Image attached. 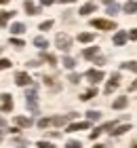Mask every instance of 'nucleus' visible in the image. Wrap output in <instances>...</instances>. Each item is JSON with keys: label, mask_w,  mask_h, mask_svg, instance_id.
Segmentation results:
<instances>
[{"label": "nucleus", "mask_w": 137, "mask_h": 148, "mask_svg": "<svg viewBox=\"0 0 137 148\" xmlns=\"http://www.w3.org/2000/svg\"><path fill=\"white\" fill-rule=\"evenodd\" d=\"M91 25H93V28H97V30H116V23L114 21H108V19H93Z\"/></svg>", "instance_id": "2"}, {"label": "nucleus", "mask_w": 137, "mask_h": 148, "mask_svg": "<svg viewBox=\"0 0 137 148\" xmlns=\"http://www.w3.org/2000/svg\"><path fill=\"white\" fill-rule=\"evenodd\" d=\"M127 104H129V99H127V97H118V99H116V102L112 104V108H114V110H122Z\"/></svg>", "instance_id": "16"}, {"label": "nucleus", "mask_w": 137, "mask_h": 148, "mask_svg": "<svg viewBox=\"0 0 137 148\" xmlns=\"http://www.w3.org/2000/svg\"><path fill=\"white\" fill-rule=\"evenodd\" d=\"M95 95H97V87H91V89H89V91H85V93H82V97L80 99H85V102H89V99H93Z\"/></svg>", "instance_id": "12"}, {"label": "nucleus", "mask_w": 137, "mask_h": 148, "mask_svg": "<svg viewBox=\"0 0 137 148\" xmlns=\"http://www.w3.org/2000/svg\"><path fill=\"white\" fill-rule=\"evenodd\" d=\"M61 64H63L67 70H74V66H76V59H72V57H63V59H61Z\"/></svg>", "instance_id": "20"}, {"label": "nucleus", "mask_w": 137, "mask_h": 148, "mask_svg": "<svg viewBox=\"0 0 137 148\" xmlns=\"http://www.w3.org/2000/svg\"><path fill=\"white\" fill-rule=\"evenodd\" d=\"M61 2H65V4H72V2H76V0H61Z\"/></svg>", "instance_id": "41"}, {"label": "nucleus", "mask_w": 137, "mask_h": 148, "mask_svg": "<svg viewBox=\"0 0 137 148\" xmlns=\"http://www.w3.org/2000/svg\"><path fill=\"white\" fill-rule=\"evenodd\" d=\"M38 148H55V146L49 144V142H38Z\"/></svg>", "instance_id": "35"}, {"label": "nucleus", "mask_w": 137, "mask_h": 148, "mask_svg": "<svg viewBox=\"0 0 137 148\" xmlns=\"http://www.w3.org/2000/svg\"><path fill=\"white\" fill-rule=\"evenodd\" d=\"M99 133H101V129H93L91 133H89V138H91V140H97V138H99Z\"/></svg>", "instance_id": "30"}, {"label": "nucleus", "mask_w": 137, "mask_h": 148, "mask_svg": "<svg viewBox=\"0 0 137 148\" xmlns=\"http://www.w3.org/2000/svg\"><path fill=\"white\" fill-rule=\"evenodd\" d=\"M27 66H30V68H38V66H40V62H38V59H32V62L27 64Z\"/></svg>", "instance_id": "37"}, {"label": "nucleus", "mask_w": 137, "mask_h": 148, "mask_svg": "<svg viewBox=\"0 0 137 148\" xmlns=\"http://www.w3.org/2000/svg\"><path fill=\"white\" fill-rule=\"evenodd\" d=\"M51 25H53V21H51V19H49V21H42V23H40V30H49Z\"/></svg>", "instance_id": "32"}, {"label": "nucleus", "mask_w": 137, "mask_h": 148, "mask_svg": "<svg viewBox=\"0 0 137 148\" xmlns=\"http://www.w3.org/2000/svg\"><path fill=\"white\" fill-rule=\"evenodd\" d=\"M65 148H82V144H80V142H76V140H70V142L65 144Z\"/></svg>", "instance_id": "27"}, {"label": "nucleus", "mask_w": 137, "mask_h": 148, "mask_svg": "<svg viewBox=\"0 0 137 148\" xmlns=\"http://www.w3.org/2000/svg\"><path fill=\"white\" fill-rule=\"evenodd\" d=\"M15 125L17 127H30L32 125V119H27V116H15Z\"/></svg>", "instance_id": "13"}, {"label": "nucleus", "mask_w": 137, "mask_h": 148, "mask_svg": "<svg viewBox=\"0 0 137 148\" xmlns=\"http://www.w3.org/2000/svg\"><path fill=\"white\" fill-rule=\"evenodd\" d=\"M129 38H131V40H137V30H131V32H129Z\"/></svg>", "instance_id": "38"}, {"label": "nucleus", "mask_w": 137, "mask_h": 148, "mask_svg": "<svg viewBox=\"0 0 137 148\" xmlns=\"http://www.w3.org/2000/svg\"><path fill=\"white\" fill-rule=\"evenodd\" d=\"M99 116H101V114H99L97 110H89V112H87V119H89V121H99Z\"/></svg>", "instance_id": "25"}, {"label": "nucleus", "mask_w": 137, "mask_h": 148, "mask_svg": "<svg viewBox=\"0 0 137 148\" xmlns=\"http://www.w3.org/2000/svg\"><path fill=\"white\" fill-rule=\"evenodd\" d=\"M108 13H110V15H116V13H118V6H116V2L108 4Z\"/></svg>", "instance_id": "28"}, {"label": "nucleus", "mask_w": 137, "mask_h": 148, "mask_svg": "<svg viewBox=\"0 0 137 148\" xmlns=\"http://www.w3.org/2000/svg\"><path fill=\"white\" fill-rule=\"evenodd\" d=\"M74 116H76V114H65V116H53V119H51V123L59 127V125H65L67 121H72Z\"/></svg>", "instance_id": "7"}, {"label": "nucleus", "mask_w": 137, "mask_h": 148, "mask_svg": "<svg viewBox=\"0 0 137 148\" xmlns=\"http://www.w3.org/2000/svg\"><path fill=\"white\" fill-rule=\"evenodd\" d=\"M42 59H46L51 66H57V59H55V55H51V53H42Z\"/></svg>", "instance_id": "26"}, {"label": "nucleus", "mask_w": 137, "mask_h": 148, "mask_svg": "<svg viewBox=\"0 0 137 148\" xmlns=\"http://www.w3.org/2000/svg\"><path fill=\"white\" fill-rule=\"evenodd\" d=\"M51 125V119H40L38 121V127H42V129H44V127H49Z\"/></svg>", "instance_id": "29"}, {"label": "nucleus", "mask_w": 137, "mask_h": 148, "mask_svg": "<svg viewBox=\"0 0 137 148\" xmlns=\"http://www.w3.org/2000/svg\"><path fill=\"white\" fill-rule=\"evenodd\" d=\"M25 106H27V110L34 112V114L40 112V108H38V93H36V87H32L30 91H25Z\"/></svg>", "instance_id": "1"}, {"label": "nucleus", "mask_w": 137, "mask_h": 148, "mask_svg": "<svg viewBox=\"0 0 137 148\" xmlns=\"http://www.w3.org/2000/svg\"><path fill=\"white\" fill-rule=\"evenodd\" d=\"M11 108H13V99H11V95H9V93H2V112H4V114L11 112Z\"/></svg>", "instance_id": "8"}, {"label": "nucleus", "mask_w": 137, "mask_h": 148, "mask_svg": "<svg viewBox=\"0 0 137 148\" xmlns=\"http://www.w3.org/2000/svg\"><path fill=\"white\" fill-rule=\"evenodd\" d=\"M13 15H15L13 11H2V28H6V21H9Z\"/></svg>", "instance_id": "24"}, {"label": "nucleus", "mask_w": 137, "mask_h": 148, "mask_svg": "<svg viewBox=\"0 0 137 148\" xmlns=\"http://www.w3.org/2000/svg\"><path fill=\"white\" fill-rule=\"evenodd\" d=\"M0 66L6 70V68H11V62H9V59H2V62H0Z\"/></svg>", "instance_id": "36"}, {"label": "nucleus", "mask_w": 137, "mask_h": 148, "mask_svg": "<svg viewBox=\"0 0 137 148\" xmlns=\"http://www.w3.org/2000/svg\"><path fill=\"white\" fill-rule=\"evenodd\" d=\"M89 121H85V123H72L70 127H67V131H78V129H89Z\"/></svg>", "instance_id": "15"}, {"label": "nucleus", "mask_w": 137, "mask_h": 148, "mask_svg": "<svg viewBox=\"0 0 137 148\" xmlns=\"http://www.w3.org/2000/svg\"><path fill=\"white\" fill-rule=\"evenodd\" d=\"M25 32V25L23 23H13L11 25V34H23Z\"/></svg>", "instance_id": "18"}, {"label": "nucleus", "mask_w": 137, "mask_h": 148, "mask_svg": "<svg viewBox=\"0 0 137 148\" xmlns=\"http://www.w3.org/2000/svg\"><path fill=\"white\" fill-rule=\"evenodd\" d=\"M11 45H15V47H23V40H19V38H11Z\"/></svg>", "instance_id": "33"}, {"label": "nucleus", "mask_w": 137, "mask_h": 148, "mask_svg": "<svg viewBox=\"0 0 137 148\" xmlns=\"http://www.w3.org/2000/svg\"><path fill=\"white\" fill-rule=\"evenodd\" d=\"M70 80L72 83H80V74H70Z\"/></svg>", "instance_id": "34"}, {"label": "nucleus", "mask_w": 137, "mask_h": 148, "mask_svg": "<svg viewBox=\"0 0 137 148\" xmlns=\"http://www.w3.org/2000/svg\"><path fill=\"white\" fill-rule=\"evenodd\" d=\"M125 13H137V2H135V0H127Z\"/></svg>", "instance_id": "19"}, {"label": "nucleus", "mask_w": 137, "mask_h": 148, "mask_svg": "<svg viewBox=\"0 0 137 148\" xmlns=\"http://www.w3.org/2000/svg\"><path fill=\"white\" fill-rule=\"evenodd\" d=\"M133 148H137V144H133Z\"/></svg>", "instance_id": "45"}, {"label": "nucleus", "mask_w": 137, "mask_h": 148, "mask_svg": "<svg viewBox=\"0 0 137 148\" xmlns=\"http://www.w3.org/2000/svg\"><path fill=\"white\" fill-rule=\"evenodd\" d=\"M0 2H2V4H6V2H9V0H0Z\"/></svg>", "instance_id": "44"}, {"label": "nucleus", "mask_w": 137, "mask_h": 148, "mask_svg": "<svg viewBox=\"0 0 137 148\" xmlns=\"http://www.w3.org/2000/svg\"><path fill=\"white\" fill-rule=\"evenodd\" d=\"M15 83L19 87H27V85L32 83V78H30V74H27V72H17L15 74Z\"/></svg>", "instance_id": "4"}, {"label": "nucleus", "mask_w": 137, "mask_h": 148, "mask_svg": "<svg viewBox=\"0 0 137 148\" xmlns=\"http://www.w3.org/2000/svg\"><path fill=\"white\" fill-rule=\"evenodd\" d=\"M55 42H57V47H59L61 51H70V47H72V38L67 36V34H57Z\"/></svg>", "instance_id": "3"}, {"label": "nucleus", "mask_w": 137, "mask_h": 148, "mask_svg": "<svg viewBox=\"0 0 137 148\" xmlns=\"http://www.w3.org/2000/svg\"><path fill=\"white\" fill-rule=\"evenodd\" d=\"M127 38H129V34H127V32L125 30H120V32H116V34H114V45H125L127 42Z\"/></svg>", "instance_id": "9"}, {"label": "nucleus", "mask_w": 137, "mask_h": 148, "mask_svg": "<svg viewBox=\"0 0 137 148\" xmlns=\"http://www.w3.org/2000/svg\"><path fill=\"white\" fill-rule=\"evenodd\" d=\"M87 76L91 78V83H93V85H97L99 80L104 78V72H101V70H89V72H87Z\"/></svg>", "instance_id": "6"}, {"label": "nucleus", "mask_w": 137, "mask_h": 148, "mask_svg": "<svg viewBox=\"0 0 137 148\" xmlns=\"http://www.w3.org/2000/svg\"><path fill=\"white\" fill-rule=\"evenodd\" d=\"M118 80H120V74H112V78H110L108 85H106V95H110V93L118 87Z\"/></svg>", "instance_id": "5"}, {"label": "nucleus", "mask_w": 137, "mask_h": 148, "mask_svg": "<svg viewBox=\"0 0 137 148\" xmlns=\"http://www.w3.org/2000/svg\"><path fill=\"white\" fill-rule=\"evenodd\" d=\"M34 45H36L38 47V49H46V47H49V42H46V38L44 36H36V38H34Z\"/></svg>", "instance_id": "17"}, {"label": "nucleus", "mask_w": 137, "mask_h": 148, "mask_svg": "<svg viewBox=\"0 0 137 148\" xmlns=\"http://www.w3.org/2000/svg\"><path fill=\"white\" fill-rule=\"evenodd\" d=\"M55 2V0H40V4H42V6H49V4H53Z\"/></svg>", "instance_id": "39"}, {"label": "nucleus", "mask_w": 137, "mask_h": 148, "mask_svg": "<svg viewBox=\"0 0 137 148\" xmlns=\"http://www.w3.org/2000/svg\"><path fill=\"white\" fill-rule=\"evenodd\" d=\"M23 9H25V13H30V15H38V11H40L34 2H30V0H25V2H23Z\"/></svg>", "instance_id": "10"}, {"label": "nucleus", "mask_w": 137, "mask_h": 148, "mask_svg": "<svg viewBox=\"0 0 137 148\" xmlns=\"http://www.w3.org/2000/svg\"><path fill=\"white\" fill-rule=\"evenodd\" d=\"M95 148H106V146H104V144H97V146H95Z\"/></svg>", "instance_id": "43"}, {"label": "nucleus", "mask_w": 137, "mask_h": 148, "mask_svg": "<svg viewBox=\"0 0 137 148\" xmlns=\"http://www.w3.org/2000/svg\"><path fill=\"white\" fill-rule=\"evenodd\" d=\"M135 89H137V80H133V83L129 85V91H135Z\"/></svg>", "instance_id": "40"}, {"label": "nucleus", "mask_w": 137, "mask_h": 148, "mask_svg": "<svg viewBox=\"0 0 137 148\" xmlns=\"http://www.w3.org/2000/svg\"><path fill=\"white\" fill-rule=\"evenodd\" d=\"M104 2H106V4H112V2H114V0H104Z\"/></svg>", "instance_id": "42"}, {"label": "nucleus", "mask_w": 137, "mask_h": 148, "mask_svg": "<svg viewBox=\"0 0 137 148\" xmlns=\"http://www.w3.org/2000/svg\"><path fill=\"white\" fill-rule=\"evenodd\" d=\"M97 53H99V47H89V49H85V55L87 59H93V57H97Z\"/></svg>", "instance_id": "11"}, {"label": "nucleus", "mask_w": 137, "mask_h": 148, "mask_svg": "<svg viewBox=\"0 0 137 148\" xmlns=\"http://www.w3.org/2000/svg\"><path fill=\"white\" fill-rule=\"evenodd\" d=\"M120 68H122V70H131V72H137V62H127V64H122Z\"/></svg>", "instance_id": "22"}, {"label": "nucleus", "mask_w": 137, "mask_h": 148, "mask_svg": "<svg viewBox=\"0 0 137 148\" xmlns=\"http://www.w3.org/2000/svg\"><path fill=\"white\" fill-rule=\"evenodd\" d=\"M15 146L17 148H27V142L25 140H15Z\"/></svg>", "instance_id": "31"}, {"label": "nucleus", "mask_w": 137, "mask_h": 148, "mask_svg": "<svg viewBox=\"0 0 137 148\" xmlns=\"http://www.w3.org/2000/svg\"><path fill=\"white\" fill-rule=\"evenodd\" d=\"M125 131H129V125H120V127H114L112 136H122Z\"/></svg>", "instance_id": "23"}, {"label": "nucleus", "mask_w": 137, "mask_h": 148, "mask_svg": "<svg viewBox=\"0 0 137 148\" xmlns=\"http://www.w3.org/2000/svg\"><path fill=\"white\" fill-rule=\"evenodd\" d=\"M93 11H95V2H87L80 6V15H91Z\"/></svg>", "instance_id": "14"}, {"label": "nucleus", "mask_w": 137, "mask_h": 148, "mask_svg": "<svg viewBox=\"0 0 137 148\" xmlns=\"http://www.w3.org/2000/svg\"><path fill=\"white\" fill-rule=\"evenodd\" d=\"M78 40H80V42H91L93 34H91V32H82V34H78Z\"/></svg>", "instance_id": "21"}]
</instances>
